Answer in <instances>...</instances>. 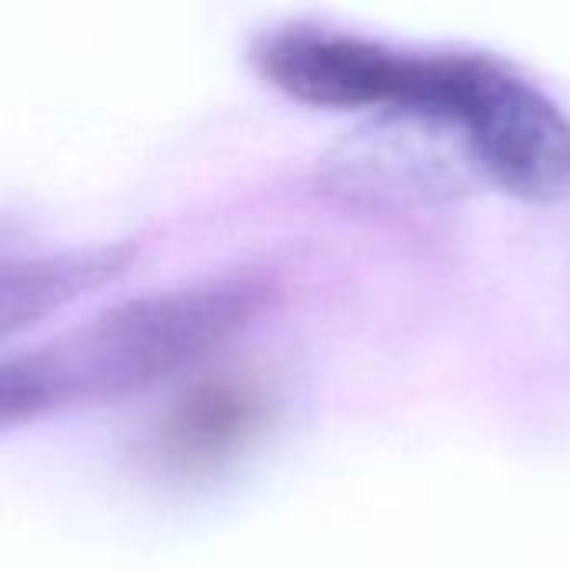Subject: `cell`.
<instances>
[{"mask_svg":"<svg viewBox=\"0 0 570 570\" xmlns=\"http://www.w3.org/2000/svg\"><path fill=\"white\" fill-rule=\"evenodd\" d=\"M261 274H220L120 301L0 364V421L137 394L227 344L271 301Z\"/></svg>","mask_w":570,"mask_h":570,"instance_id":"cell-1","label":"cell"},{"mask_svg":"<svg viewBox=\"0 0 570 570\" xmlns=\"http://www.w3.org/2000/svg\"><path fill=\"white\" fill-rule=\"evenodd\" d=\"M407 114L444 124L501 190L570 200V114L514 63L484 50H424Z\"/></svg>","mask_w":570,"mask_h":570,"instance_id":"cell-2","label":"cell"},{"mask_svg":"<svg viewBox=\"0 0 570 570\" xmlns=\"http://www.w3.org/2000/svg\"><path fill=\"white\" fill-rule=\"evenodd\" d=\"M250 57L281 94L331 110L404 114L414 100L421 50H404L331 23H281L264 30Z\"/></svg>","mask_w":570,"mask_h":570,"instance_id":"cell-3","label":"cell"},{"mask_svg":"<svg viewBox=\"0 0 570 570\" xmlns=\"http://www.w3.org/2000/svg\"><path fill=\"white\" fill-rule=\"evenodd\" d=\"M267 417L257 377L227 371L184 391L150 431V458L174 474H197L244 448Z\"/></svg>","mask_w":570,"mask_h":570,"instance_id":"cell-4","label":"cell"},{"mask_svg":"<svg viewBox=\"0 0 570 570\" xmlns=\"http://www.w3.org/2000/svg\"><path fill=\"white\" fill-rule=\"evenodd\" d=\"M134 257L130 244H94V247H77L63 254H47V257H30V261H7L3 264V334H13L37 317L50 314L63 301L77 297L80 291H90L114 274L127 267Z\"/></svg>","mask_w":570,"mask_h":570,"instance_id":"cell-5","label":"cell"}]
</instances>
